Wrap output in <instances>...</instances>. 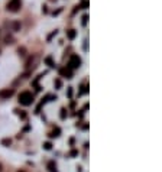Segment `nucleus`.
Here are the masks:
<instances>
[{
    "mask_svg": "<svg viewBox=\"0 0 162 172\" xmlns=\"http://www.w3.org/2000/svg\"><path fill=\"white\" fill-rule=\"evenodd\" d=\"M75 35H77V32H75L74 29L67 30V36H68V39H74V38H75Z\"/></svg>",
    "mask_w": 162,
    "mask_h": 172,
    "instance_id": "9",
    "label": "nucleus"
},
{
    "mask_svg": "<svg viewBox=\"0 0 162 172\" xmlns=\"http://www.w3.org/2000/svg\"><path fill=\"white\" fill-rule=\"evenodd\" d=\"M6 26L10 28V30H13V32H19L21 30V23L19 22H10V23H6Z\"/></svg>",
    "mask_w": 162,
    "mask_h": 172,
    "instance_id": "5",
    "label": "nucleus"
},
{
    "mask_svg": "<svg viewBox=\"0 0 162 172\" xmlns=\"http://www.w3.org/2000/svg\"><path fill=\"white\" fill-rule=\"evenodd\" d=\"M4 42H6V43H13V38H12V36H6Z\"/></svg>",
    "mask_w": 162,
    "mask_h": 172,
    "instance_id": "14",
    "label": "nucleus"
},
{
    "mask_svg": "<svg viewBox=\"0 0 162 172\" xmlns=\"http://www.w3.org/2000/svg\"><path fill=\"white\" fill-rule=\"evenodd\" d=\"M2 145H3V146H10V145H12V140H10V139H3V140H2Z\"/></svg>",
    "mask_w": 162,
    "mask_h": 172,
    "instance_id": "11",
    "label": "nucleus"
},
{
    "mask_svg": "<svg viewBox=\"0 0 162 172\" xmlns=\"http://www.w3.org/2000/svg\"><path fill=\"white\" fill-rule=\"evenodd\" d=\"M35 62H36V57H35V55H33V57H30L29 59H28V62H26V68H28V70H30V68H35Z\"/></svg>",
    "mask_w": 162,
    "mask_h": 172,
    "instance_id": "6",
    "label": "nucleus"
},
{
    "mask_svg": "<svg viewBox=\"0 0 162 172\" xmlns=\"http://www.w3.org/2000/svg\"><path fill=\"white\" fill-rule=\"evenodd\" d=\"M70 155H71V156H77V155H78V151H71Z\"/></svg>",
    "mask_w": 162,
    "mask_h": 172,
    "instance_id": "20",
    "label": "nucleus"
},
{
    "mask_svg": "<svg viewBox=\"0 0 162 172\" xmlns=\"http://www.w3.org/2000/svg\"><path fill=\"white\" fill-rule=\"evenodd\" d=\"M45 62L48 64L49 67H55V65H54V62H52V59H51V58H46V59H45Z\"/></svg>",
    "mask_w": 162,
    "mask_h": 172,
    "instance_id": "13",
    "label": "nucleus"
},
{
    "mask_svg": "<svg viewBox=\"0 0 162 172\" xmlns=\"http://www.w3.org/2000/svg\"><path fill=\"white\" fill-rule=\"evenodd\" d=\"M17 172H26V171H25V169H19V171H17Z\"/></svg>",
    "mask_w": 162,
    "mask_h": 172,
    "instance_id": "24",
    "label": "nucleus"
},
{
    "mask_svg": "<svg viewBox=\"0 0 162 172\" xmlns=\"http://www.w3.org/2000/svg\"><path fill=\"white\" fill-rule=\"evenodd\" d=\"M68 65H70V68H72V70L78 68L80 65H81V58H80L78 55H71V58H70V62H68Z\"/></svg>",
    "mask_w": 162,
    "mask_h": 172,
    "instance_id": "3",
    "label": "nucleus"
},
{
    "mask_svg": "<svg viewBox=\"0 0 162 172\" xmlns=\"http://www.w3.org/2000/svg\"><path fill=\"white\" fill-rule=\"evenodd\" d=\"M19 113V116H21L22 119H26V113H21V111H17Z\"/></svg>",
    "mask_w": 162,
    "mask_h": 172,
    "instance_id": "21",
    "label": "nucleus"
},
{
    "mask_svg": "<svg viewBox=\"0 0 162 172\" xmlns=\"http://www.w3.org/2000/svg\"><path fill=\"white\" fill-rule=\"evenodd\" d=\"M13 94H15V90H13V88H3V90H0V98H3V100L10 98Z\"/></svg>",
    "mask_w": 162,
    "mask_h": 172,
    "instance_id": "4",
    "label": "nucleus"
},
{
    "mask_svg": "<svg viewBox=\"0 0 162 172\" xmlns=\"http://www.w3.org/2000/svg\"><path fill=\"white\" fill-rule=\"evenodd\" d=\"M19 103L22 106H30L33 103V94L29 91H22L19 94Z\"/></svg>",
    "mask_w": 162,
    "mask_h": 172,
    "instance_id": "1",
    "label": "nucleus"
},
{
    "mask_svg": "<svg viewBox=\"0 0 162 172\" xmlns=\"http://www.w3.org/2000/svg\"><path fill=\"white\" fill-rule=\"evenodd\" d=\"M21 6H22L21 0H10L7 3V6H6V9H7L9 12H17L21 9Z\"/></svg>",
    "mask_w": 162,
    "mask_h": 172,
    "instance_id": "2",
    "label": "nucleus"
},
{
    "mask_svg": "<svg viewBox=\"0 0 162 172\" xmlns=\"http://www.w3.org/2000/svg\"><path fill=\"white\" fill-rule=\"evenodd\" d=\"M48 169H49V172H58L57 171V165H55V162H48Z\"/></svg>",
    "mask_w": 162,
    "mask_h": 172,
    "instance_id": "8",
    "label": "nucleus"
},
{
    "mask_svg": "<svg viewBox=\"0 0 162 172\" xmlns=\"http://www.w3.org/2000/svg\"><path fill=\"white\" fill-rule=\"evenodd\" d=\"M55 87L57 88L61 87V80H55Z\"/></svg>",
    "mask_w": 162,
    "mask_h": 172,
    "instance_id": "18",
    "label": "nucleus"
},
{
    "mask_svg": "<svg viewBox=\"0 0 162 172\" xmlns=\"http://www.w3.org/2000/svg\"><path fill=\"white\" fill-rule=\"evenodd\" d=\"M17 52H19V54L23 57V55H25V48H19V49H17Z\"/></svg>",
    "mask_w": 162,
    "mask_h": 172,
    "instance_id": "17",
    "label": "nucleus"
},
{
    "mask_svg": "<svg viewBox=\"0 0 162 172\" xmlns=\"http://www.w3.org/2000/svg\"><path fill=\"white\" fill-rule=\"evenodd\" d=\"M81 6H83V9H87V6H88V2H86V0H84L83 3H81Z\"/></svg>",
    "mask_w": 162,
    "mask_h": 172,
    "instance_id": "19",
    "label": "nucleus"
},
{
    "mask_svg": "<svg viewBox=\"0 0 162 172\" xmlns=\"http://www.w3.org/2000/svg\"><path fill=\"white\" fill-rule=\"evenodd\" d=\"M59 132H61V130L57 127L54 132H51V133H49V138H58V136H59Z\"/></svg>",
    "mask_w": 162,
    "mask_h": 172,
    "instance_id": "10",
    "label": "nucleus"
},
{
    "mask_svg": "<svg viewBox=\"0 0 162 172\" xmlns=\"http://www.w3.org/2000/svg\"><path fill=\"white\" fill-rule=\"evenodd\" d=\"M87 19H88V16H86V15H84V16H83V20H81L83 26H86V25H87Z\"/></svg>",
    "mask_w": 162,
    "mask_h": 172,
    "instance_id": "15",
    "label": "nucleus"
},
{
    "mask_svg": "<svg viewBox=\"0 0 162 172\" xmlns=\"http://www.w3.org/2000/svg\"><path fill=\"white\" fill-rule=\"evenodd\" d=\"M61 75H64V77H67V78H71L72 77V72H71V70H67V68H62L61 70Z\"/></svg>",
    "mask_w": 162,
    "mask_h": 172,
    "instance_id": "7",
    "label": "nucleus"
},
{
    "mask_svg": "<svg viewBox=\"0 0 162 172\" xmlns=\"http://www.w3.org/2000/svg\"><path fill=\"white\" fill-rule=\"evenodd\" d=\"M67 94H68V97H71V96H72V90H71V88H68V91H67Z\"/></svg>",
    "mask_w": 162,
    "mask_h": 172,
    "instance_id": "22",
    "label": "nucleus"
},
{
    "mask_svg": "<svg viewBox=\"0 0 162 172\" xmlns=\"http://www.w3.org/2000/svg\"><path fill=\"white\" fill-rule=\"evenodd\" d=\"M44 149H46V151H51V149H52V145H51V142H45V143H44Z\"/></svg>",
    "mask_w": 162,
    "mask_h": 172,
    "instance_id": "12",
    "label": "nucleus"
},
{
    "mask_svg": "<svg viewBox=\"0 0 162 172\" xmlns=\"http://www.w3.org/2000/svg\"><path fill=\"white\" fill-rule=\"evenodd\" d=\"M0 172H3V165L0 164Z\"/></svg>",
    "mask_w": 162,
    "mask_h": 172,
    "instance_id": "23",
    "label": "nucleus"
},
{
    "mask_svg": "<svg viewBox=\"0 0 162 172\" xmlns=\"http://www.w3.org/2000/svg\"><path fill=\"white\" fill-rule=\"evenodd\" d=\"M65 117H67V110L62 109L61 110V119H65Z\"/></svg>",
    "mask_w": 162,
    "mask_h": 172,
    "instance_id": "16",
    "label": "nucleus"
}]
</instances>
